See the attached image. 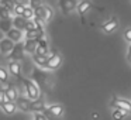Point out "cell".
Instances as JSON below:
<instances>
[{
	"label": "cell",
	"instance_id": "obj_5",
	"mask_svg": "<svg viewBox=\"0 0 131 120\" xmlns=\"http://www.w3.org/2000/svg\"><path fill=\"white\" fill-rule=\"evenodd\" d=\"M110 106L114 109H121V110L127 112V113H131V102L127 99H121V97L113 96L110 102Z\"/></svg>",
	"mask_w": 131,
	"mask_h": 120
},
{
	"label": "cell",
	"instance_id": "obj_27",
	"mask_svg": "<svg viewBox=\"0 0 131 120\" xmlns=\"http://www.w3.org/2000/svg\"><path fill=\"white\" fill-rule=\"evenodd\" d=\"M26 7L27 6H23V4H17L14 9V16L16 17H23L24 16V12H26Z\"/></svg>",
	"mask_w": 131,
	"mask_h": 120
},
{
	"label": "cell",
	"instance_id": "obj_18",
	"mask_svg": "<svg viewBox=\"0 0 131 120\" xmlns=\"http://www.w3.org/2000/svg\"><path fill=\"white\" fill-rule=\"evenodd\" d=\"M92 7H93V4H92L89 0H82V2L78 4V9H76V10H78V13H79V14L83 17V16H85V13L89 12Z\"/></svg>",
	"mask_w": 131,
	"mask_h": 120
},
{
	"label": "cell",
	"instance_id": "obj_13",
	"mask_svg": "<svg viewBox=\"0 0 131 120\" xmlns=\"http://www.w3.org/2000/svg\"><path fill=\"white\" fill-rule=\"evenodd\" d=\"M24 47H26V54H30L32 57L37 52L38 40H26L24 41Z\"/></svg>",
	"mask_w": 131,
	"mask_h": 120
},
{
	"label": "cell",
	"instance_id": "obj_3",
	"mask_svg": "<svg viewBox=\"0 0 131 120\" xmlns=\"http://www.w3.org/2000/svg\"><path fill=\"white\" fill-rule=\"evenodd\" d=\"M62 65V55L58 49H52L49 54L48 65H47V71H55Z\"/></svg>",
	"mask_w": 131,
	"mask_h": 120
},
{
	"label": "cell",
	"instance_id": "obj_4",
	"mask_svg": "<svg viewBox=\"0 0 131 120\" xmlns=\"http://www.w3.org/2000/svg\"><path fill=\"white\" fill-rule=\"evenodd\" d=\"M34 12H35V17L41 18L44 23H49L54 18V10L49 6H41L38 9H35Z\"/></svg>",
	"mask_w": 131,
	"mask_h": 120
},
{
	"label": "cell",
	"instance_id": "obj_8",
	"mask_svg": "<svg viewBox=\"0 0 131 120\" xmlns=\"http://www.w3.org/2000/svg\"><path fill=\"white\" fill-rule=\"evenodd\" d=\"M14 47H16V44L13 43L10 38L4 37V38H2V40H0V51H2V54H3L4 57L12 54V51L14 49Z\"/></svg>",
	"mask_w": 131,
	"mask_h": 120
},
{
	"label": "cell",
	"instance_id": "obj_2",
	"mask_svg": "<svg viewBox=\"0 0 131 120\" xmlns=\"http://www.w3.org/2000/svg\"><path fill=\"white\" fill-rule=\"evenodd\" d=\"M23 83H24V88H26V93H27V97L31 100H37L41 97V91L38 88V85L31 79H23Z\"/></svg>",
	"mask_w": 131,
	"mask_h": 120
},
{
	"label": "cell",
	"instance_id": "obj_28",
	"mask_svg": "<svg viewBox=\"0 0 131 120\" xmlns=\"http://www.w3.org/2000/svg\"><path fill=\"white\" fill-rule=\"evenodd\" d=\"M12 21L13 20H2V30H3L6 34L13 28V27H12Z\"/></svg>",
	"mask_w": 131,
	"mask_h": 120
},
{
	"label": "cell",
	"instance_id": "obj_15",
	"mask_svg": "<svg viewBox=\"0 0 131 120\" xmlns=\"http://www.w3.org/2000/svg\"><path fill=\"white\" fill-rule=\"evenodd\" d=\"M6 35H7V38H10L14 44H18V43H21V38H23V31H20V30L13 27Z\"/></svg>",
	"mask_w": 131,
	"mask_h": 120
},
{
	"label": "cell",
	"instance_id": "obj_19",
	"mask_svg": "<svg viewBox=\"0 0 131 120\" xmlns=\"http://www.w3.org/2000/svg\"><path fill=\"white\" fill-rule=\"evenodd\" d=\"M13 26H14V28L20 30V31H26L27 30V20L24 17H14L13 18Z\"/></svg>",
	"mask_w": 131,
	"mask_h": 120
},
{
	"label": "cell",
	"instance_id": "obj_33",
	"mask_svg": "<svg viewBox=\"0 0 131 120\" xmlns=\"http://www.w3.org/2000/svg\"><path fill=\"white\" fill-rule=\"evenodd\" d=\"M7 102H9V99H7L6 93L2 92V93H0V103H7Z\"/></svg>",
	"mask_w": 131,
	"mask_h": 120
},
{
	"label": "cell",
	"instance_id": "obj_34",
	"mask_svg": "<svg viewBox=\"0 0 131 120\" xmlns=\"http://www.w3.org/2000/svg\"><path fill=\"white\" fill-rule=\"evenodd\" d=\"M14 2H16L17 4H23V6H26L27 3H30L28 0H14Z\"/></svg>",
	"mask_w": 131,
	"mask_h": 120
},
{
	"label": "cell",
	"instance_id": "obj_14",
	"mask_svg": "<svg viewBox=\"0 0 131 120\" xmlns=\"http://www.w3.org/2000/svg\"><path fill=\"white\" fill-rule=\"evenodd\" d=\"M45 102H44L42 97H40V99L37 100H32L31 103V112H34V113H44L45 112Z\"/></svg>",
	"mask_w": 131,
	"mask_h": 120
},
{
	"label": "cell",
	"instance_id": "obj_6",
	"mask_svg": "<svg viewBox=\"0 0 131 120\" xmlns=\"http://www.w3.org/2000/svg\"><path fill=\"white\" fill-rule=\"evenodd\" d=\"M24 57H26V47H24V43H18L16 44L14 49L12 51V54L9 55L10 61H23Z\"/></svg>",
	"mask_w": 131,
	"mask_h": 120
},
{
	"label": "cell",
	"instance_id": "obj_30",
	"mask_svg": "<svg viewBox=\"0 0 131 120\" xmlns=\"http://www.w3.org/2000/svg\"><path fill=\"white\" fill-rule=\"evenodd\" d=\"M124 40L131 44V27H128V28L124 31Z\"/></svg>",
	"mask_w": 131,
	"mask_h": 120
},
{
	"label": "cell",
	"instance_id": "obj_7",
	"mask_svg": "<svg viewBox=\"0 0 131 120\" xmlns=\"http://www.w3.org/2000/svg\"><path fill=\"white\" fill-rule=\"evenodd\" d=\"M100 28H102V31L106 33V34H111L113 31H116V30L118 28V18H117L116 16H111L107 21H104V23L100 26Z\"/></svg>",
	"mask_w": 131,
	"mask_h": 120
},
{
	"label": "cell",
	"instance_id": "obj_31",
	"mask_svg": "<svg viewBox=\"0 0 131 120\" xmlns=\"http://www.w3.org/2000/svg\"><path fill=\"white\" fill-rule=\"evenodd\" d=\"M32 120H48V119H47V116L44 113H34Z\"/></svg>",
	"mask_w": 131,
	"mask_h": 120
},
{
	"label": "cell",
	"instance_id": "obj_9",
	"mask_svg": "<svg viewBox=\"0 0 131 120\" xmlns=\"http://www.w3.org/2000/svg\"><path fill=\"white\" fill-rule=\"evenodd\" d=\"M7 68H9V72H10L12 76H14L16 79H18V81L23 82L24 78L21 76V65H20V62H17V61H10L9 65H7Z\"/></svg>",
	"mask_w": 131,
	"mask_h": 120
},
{
	"label": "cell",
	"instance_id": "obj_21",
	"mask_svg": "<svg viewBox=\"0 0 131 120\" xmlns=\"http://www.w3.org/2000/svg\"><path fill=\"white\" fill-rule=\"evenodd\" d=\"M16 6H17V3H16L14 0H2V7H4V9L10 10L12 13H14Z\"/></svg>",
	"mask_w": 131,
	"mask_h": 120
},
{
	"label": "cell",
	"instance_id": "obj_11",
	"mask_svg": "<svg viewBox=\"0 0 131 120\" xmlns=\"http://www.w3.org/2000/svg\"><path fill=\"white\" fill-rule=\"evenodd\" d=\"M31 103H32L31 99H28V97H26V96H20L17 99V102H16V105H17L18 110L27 113V112H31Z\"/></svg>",
	"mask_w": 131,
	"mask_h": 120
},
{
	"label": "cell",
	"instance_id": "obj_20",
	"mask_svg": "<svg viewBox=\"0 0 131 120\" xmlns=\"http://www.w3.org/2000/svg\"><path fill=\"white\" fill-rule=\"evenodd\" d=\"M47 109H48L49 113L54 114L55 117H58V119H61V116L63 114V106L59 105V103H57V105H51L49 107H47Z\"/></svg>",
	"mask_w": 131,
	"mask_h": 120
},
{
	"label": "cell",
	"instance_id": "obj_26",
	"mask_svg": "<svg viewBox=\"0 0 131 120\" xmlns=\"http://www.w3.org/2000/svg\"><path fill=\"white\" fill-rule=\"evenodd\" d=\"M9 74L10 72L6 69V66H2V68H0V81H2V83L9 82Z\"/></svg>",
	"mask_w": 131,
	"mask_h": 120
},
{
	"label": "cell",
	"instance_id": "obj_10",
	"mask_svg": "<svg viewBox=\"0 0 131 120\" xmlns=\"http://www.w3.org/2000/svg\"><path fill=\"white\" fill-rule=\"evenodd\" d=\"M59 7L63 14H68L78 9V0H59Z\"/></svg>",
	"mask_w": 131,
	"mask_h": 120
},
{
	"label": "cell",
	"instance_id": "obj_32",
	"mask_svg": "<svg viewBox=\"0 0 131 120\" xmlns=\"http://www.w3.org/2000/svg\"><path fill=\"white\" fill-rule=\"evenodd\" d=\"M44 114L47 116V119H48V120H59L58 117H55L54 114H51V113H49V112H48V109H45V112H44Z\"/></svg>",
	"mask_w": 131,
	"mask_h": 120
},
{
	"label": "cell",
	"instance_id": "obj_22",
	"mask_svg": "<svg viewBox=\"0 0 131 120\" xmlns=\"http://www.w3.org/2000/svg\"><path fill=\"white\" fill-rule=\"evenodd\" d=\"M0 16H2V20H13V18L16 17L14 13H12L10 10L4 9V7L0 9Z\"/></svg>",
	"mask_w": 131,
	"mask_h": 120
},
{
	"label": "cell",
	"instance_id": "obj_1",
	"mask_svg": "<svg viewBox=\"0 0 131 120\" xmlns=\"http://www.w3.org/2000/svg\"><path fill=\"white\" fill-rule=\"evenodd\" d=\"M31 78L34 79V82L38 85V88L42 89V91H49L54 85L52 82V76L49 72H47L45 69H41L35 66L31 72Z\"/></svg>",
	"mask_w": 131,
	"mask_h": 120
},
{
	"label": "cell",
	"instance_id": "obj_17",
	"mask_svg": "<svg viewBox=\"0 0 131 120\" xmlns=\"http://www.w3.org/2000/svg\"><path fill=\"white\" fill-rule=\"evenodd\" d=\"M0 107H2V110H3L6 114H14L18 110V107H17V105H16V102L0 103Z\"/></svg>",
	"mask_w": 131,
	"mask_h": 120
},
{
	"label": "cell",
	"instance_id": "obj_12",
	"mask_svg": "<svg viewBox=\"0 0 131 120\" xmlns=\"http://www.w3.org/2000/svg\"><path fill=\"white\" fill-rule=\"evenodd\" d=\"M31 58H32V62L35 64V66H37V68L47 69V65H48V59H49V55H38V54H34Z\"/></svg>",
	"mask_w": 131,
	"mask_h": 120
},
{
	"label": "cell",
	"instance_id": "obj_35",
	"mask_svg": "<svg viewBox=\"0 0 131 120\" xmlns=\"http://www.w3.org/2000/svg\"><path fill=\"white\" fill-rule=\"evenodd\" d=\"M128 57H131V44L128 45V51H127V58Z\"/></svg>",
	"mask_w": 131,
	"mask_h": 120
},
{
	"label": "cell",
	"instance_id": "obj_24",
	"mask_svg": "<svg viewBox=\"0 0 131 120\" xmlns=\"http://www.w3.org/2000/svg\"><path fill=\"white\" fill-rule=\"evenodd\" d=\"M24 37H26V40H38V38L42 37V35H41L37 30H32V31H26Z\"/></svg>",
	"mask_w": 131,
	"mask_h": 120
},
{
	"label": "cell",
	"instance_id": "obj_25",
	"mask_svg": "<svg viewBox=\"0 0 131 120\" xmlns=\"http://www.w3.org/2000/svg\"><path fill=\"white\" fill-rule=\"evenodd\" d=\"M23 17L26 18V20H34V18H35V12H34V9H32V7H30V6H27Z\"/></svg>",
	"mask_w": 131,
	"mask_h": 120
},
{
	"label": "cell",
	"instance_id": "obj_16",
	"mask_svg": "<svg viewBox=\"0 0 131 120\" xmlns=\"http://www.w3.org/2000/svg\"><path fill=\"white\" fill-rule=\"evenodd\" d=\"M2 92H3V91H2ZM4 93H6L9 102H17V99L20 97V96H18V91H17V88H16L14 85H10V88H7L6 91H4Z\"/></svg>",
	"mask_w": 131,
	"mask_h": 120
},
{
	"label": "cell",
	"instance_id": "obj_23",
	"mask_svg": "<svg viewBox=\"0 0 131 120\" xmlns=\"http://www.w3.org/2000/svg\"><path fill=\"white\" fill-rule=\"evenodd\" d=\"M127 114H128L127 112L121 110V109H114L113 110V120H123Z\"/></svg>",
	"mask_w": 131,
	"mask_h": 120
},
{
	"label": "cell",
	"instance_id": "obj_29",
	"mask_svg": "<svg viewBox=\"0 0 131 120\" xmlns=\"http://www.w3.org/2000/svg\"><path fill=\"white\" fill-rule=\"evenodd\" d=\"M30 2V7H32V9H38V7H41V6H44L42 4V0H28Z\"/></svg>",
	"mask_w": 131,
	"mask_h": 120
}]
</instances>
